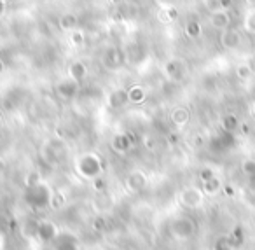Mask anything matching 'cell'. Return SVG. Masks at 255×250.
Returning a JSON list of instances; mask_svg holds the SVG:
<instances>
[{
  "label": "cell",
  "instance_id": "obj_10",
  "mask_svg": "<svg viewBox=\"0 0 255 250\" xmlns=\"http://www.w3.org/2000/svg\"><path fill=\"white\" fill-rule=\"evenodd\" d=\"M133 144H135V138H133L131 133H117L114 135L112 142H110V147L117 154H126L133 147Z\"/></svg>",
  "mask_w": 255,
  "mask_h": 250
},
{
  "label": "cell",
  "instance_id": "obj_32",
  "mask_svg": "<svg viewBox=\"0 0 255 250\" xmlns=\"http://www.w3.org/2000/svg\"><path fill=\"white\" fill-rule=\"evenodd\" d=\"M91 186L95 191H98V193H103V191H107V180L103 179L102 175L96 177L95 180H91Z\"/></svg>",
  "mask_w": 255,
  "mask_h": 250
},
{
  "label": "cell",
  "instance_id": "obj_4",
  "mask_svg": "<svg viewBox=\"0 0 255 250\" xmlns=\"http://www.w3.org/2000/svg\"><path fill=\"white\" fill-rule=\"evenodd\" d=\"M178 203L187 210H198L205 203V193L196 186H189L178 193Z\"/></svg>",
  "mask_w": 255,
  "mask_h": 250
},
{
  "label": "cell",
  "instance_id": "obj_30",
  "mask_svg": "<svg viewBox=\"0 0 255 250\" xmlns=\"http://www.w3.org/2000/svg\"><path fill=\"white\" fill-rule=\"evenodd\" d=\"M234 247L231 245V240L229 236H220V238H217L215 245H213V250H233Z\"/></svg>",
  "mask_w": 255,
  "mask_h": 250
},
{
  "label": "cell",
  "instance_id": "obj_17",
  "mask_svg": "<svg viewBox=\"0 0 255 250\" xmlns=\"http://www.w3.org/2000/svg\"><path fill=\"white\" fill-rule=\"evenodd\" d=\"M121 63H123V56H121V53L116 47H110V49L105 51V54H103V65L107 68L114 70V68L121 67Z\"/></svg>",
  "mask_w": 255,
  "mask_h": 250
},
{
  "label": "cell",
  "instance_id": "obj_20",
  "mask_svg": "<svg viewBox=\"0 0 255 250\" xmlns=\"http://www.w3.org/2000/svg\"><path fill=\"white\" fill-rule=\"evenodd\" d=\"M79 26V18L74 12H65L60 18V28L65 30V32H72Z\"/></svg>",
  "mask_w": 255,
  "mask_h": 250
},
{
  "label": "cell",
  "instance_id": "obj_15",
  "mask_svg": "<svg viewBox=\"0 0 255 250\" xmlns=\"http://www.w3.org/2000/svg\"><path fill=\"white\" fill-rule=\"evenodd\" d=\"M201 189H203V193H205V196L212 198V196H217V194L222 193L224 184H222V180L215 175L213 179L206 180V182H201Z\"/></svg>",
  "mask_w": 255,
  "mask_h": 250
},
{
  "label": "cell",
  "instance_id": "obj_38",
  "mask_svg": "<svg viewBox=\"0 0 255 250\" xmlns=\"http://www.w3.org/2000/svg\"><path fill=\"white\" fill-rule=\"evenodd\" d=\"M4 173H5V161L2 158H0V177L4 175Z\"/></svg>",
  "mask_w": 255,
  "mask_h": 250
},
{
  "label": "cell",
  "instance_id": "obj_24",
  "mask_svg": "<svg viewBox=\"0 0 255 250\" xmlns=\"http://www.w3.org/2000/svg\"><path fill=\"white\" fill-rule=\"evenodd\" d=\"M252 75H254V68H252V65L240 63L236 67V77L240 79V81H248Z\"/></svg>",
  "mask_w": 255,
  "mask_h": 250
},
{
  "label": "cell",
  "instance_id": "obj_2",
  "mask_svg": "<svg viewBox=\"0 0 255 250\" xmlns=\"http://www.w3.org/2000/svg\"><path fill=\"white\" fill-rule=\"evenodd\" d=\"M51 187L46 182H40L33 187H26L25 191V201L28 203V207H32L33 210H44L46 207L51 205V198H53Z\"/></svg>",
  "mask_w": 255,
  "mask_h": 250
},
{
  "label": "cell",
  "instance_id": "obj_39",
  "mask_svg": "<svg viewBox=\"0 0 255 250\" xmlns=\"http://www.w3.org/2000/svg\"><path fill=\"white\" fill-rule=\"evenodd\" d=\"M5 5H7V4H4V2H0V16L4 14V11H5Z\"/></svg>",
  "mask_w": 255,
  "mask_h": 250
},
{
  "label": "cell",
  "instance_id": "obj_23",
  "mask_svg": "<svg viewBox=\"0 0 255 250\" xmlns=\"http://www.w3.org/2000/svg\"><path fill=\"white\" fill-rule=\"evenodd\" d=\"M37 224H39V221H32V219H28L26 222H23L21 233L26 236V238H37Z\"/></svg>",
  "mask_w": 255,
  "mask_h": 250
},
{
  "label": "cell",
  "instance_id": "obj_26",
  "mask_svg": "<svg viewBox=\"0 0 255 250\" xmlns=\"http://www.w3.org/2000/svg\"><path fill=\"white\" fill-rule=\"evenodd\" d=\"M243 28L248 33H255V9H250L243 19Z\"/></svg>",
  "mask_w": 255,
  "mask_h": 250
},
{
  "label": "cell",
  "instance_id": "obj_43",
  "mask_svg": "<svg viewBox=\"0 0 255 250\" xmlns=\"http://www.w3.org/2000/svg\"><path fill=\"white\" fill-rule=\"evenodd\" d=\"M0 2H4V4H7V2H11V0H0Z\"/></svg>",
  "mask_w": 255,
  "mask_h": 250
},
{
  "label": "cell",
  "instance_id": "obj_34",
  "mask_svg": "<svg viewBox=\"0 0 255 250\" xmlns=\"http://www.w3.org/2000/svg\"><path fill=\"white\" fill-rule=\"evenodd\" d=\"M205 5L208 7L210 12L217 11V9H222V5H220V0H205Z\"/></svg>",
  "mask_w": 255,
  "mask_h": 250
},
{
  "label": "cell",
  "instance_id": "obj_22",
  "mask_svg": "<svg viewBox=\"0 0 255 250\" xmlns=\"http://www.w3.org/2000/svg\"><path fill=\"white\" fill-rule=\"evenodd\" d=\"M178 18V11L173 7V5H166L159 11V19L163 23H171Z\"/></svg>",
  "mask_w": 255,
  "mask_h": 250
},
{
  "label": "cell",
  "instance_id": "obj_37",
  "mask_svg": "<svg viewBox=\"0 0 255 250\" xmlns=\"http://www.w3.org/2000/svg\"><path fill=\"white\" fill-rule=\"evenodd\" d=\"M222 191L227 194V196H234V189H233L231 186H224V189H222Z\"/></svg>",
  "mask_w": 255,
  "mask_h": 250
},
{
  "label": "cell",
  "instance_id": "obj_7",
  "mask_svg": "<svg viewBox=\"0 0 255 250\" xmlns=\"http://www.w3.org/2000/svg\"><path fill=\"white\" fill-rule=\"evenodd\" d=\"M220 46L224 47V49L227 51H236L241 47V44H243V33H241V30H236V28H226L220 32Z\"/></svg>",
  "mask_w": 255,
  "mask_h": 250
},
{
  "label": "cell",
  "instance_id": "obj_31",
  "mask_svg": "<svg viewBox=\"0 0 255 250\" xmlns=\"http://www.w3.org/2000/svg\"><path fill=\"white\" fill-rule=\"evenodd\" d=\"M198 177H199V180H201V182H206V180H210V179H213V177H215V170L210 168V166H205V168L199 170Z\"/></svg>",
  "mask_w": 255,
  "mask_h": 250
},
{
  "label": "cell",
  "instance_id": "obj_27",
  "mask_svg": "<svg viewBox=\"0 0 255 250\" xmlns=\"http://www.w3.org/2000/svg\"><path fill=\"white\" fill-rule=\"evenodd\" d=\"M229 240H231V245L236 249V247H240L241 243L245 242V235H243V229L240 228V226H236V228L233 229V233L229 235Z\"/></svg>",
  "mask_w": 255,
  "mask_h": 250
},
{
  "label": "cell",
  "instance_id": "obj_40",
  "mask_svg": "<svg viewBox=\"0 0 255 250\" xmlns=\"http://www.w3.org/2000/svg\"><path fill=\"white\" fill-rule=\"evenodd\" d=\"M4 70H5V65L2 61V58H0V74H4Z\"/></svg>",
  "mask_w": 255,
  "mask_h": 250
},
{
  "label": "cell",
  "instance_id": "obj_14",
  "mask_svg": "<svg viewBox=\"0 0 255 250\" xmlns=\"http://www.w3.org/2000/svg\"><path fill=\"white\" fill-rule=\"evenodd\" d=\"M170 121L173 123V126L184 128V126H187L189 121H191V112H189V109H185V107H175L170 114Z\"/></svg>",
  "mask_w": 255,
  "mask_h": 250
},
{
  "label": "cell",
  "instance_id": "obj_5",
  "mask_svg": "<svg viewBox=\"0 0 255 250\" xmlns=\"http://www.w3.org/2000/svg\"><path fill=\"white\" fill-rule=\"evenodd\" d=\"M54 89H56V95L60 96L61 100H74L75 96L79 95V91H81V82L72 79L70 75H67V77L58 81Z\"/></svg>",
  "mask_w": 255,
  "mask_h": 250
},
{
  "label": "cell",
  "instance_id": "obj_21",
  "mask_svg": "<svg viewBox=\"0 0 255 250\" xmlns=\"http://www.w3.org/2000/svg\"><path fill=\"white\" fill-rule=\"evenodd\" d=\"M185 35L189 37V39L196 40L199 39V37L203 35V26L201 23L198 21V19H191V21L185 25Z\"/></svg>",
  "mask_w": 255,
  "mask_h": 250
},
{
  "label": "cell",
  "instance_id": "obj_18",
  "mask_svg": "<svg viewBox=\"0 0 255 250\" xmlns=\"http://www.w3.org/2000/svg\"><path fill=\"white\" fill-rule=\"evenodd\" d=\"M128 98H129V103H135V105H140L147 100V91L143 86L133 84L131 88H128Z\"/></svg>",
  "mask_w": 255,
  "mask_h": 250
},
{
  "label": "cell",
  "instance_id": "obj_19",
  "mask_svg": "<svg viewBox=\"0 0 255 250\" xmlns=\"http://www.w3.org/2000/svg\"><path fill=\"white\" fill-rule=\"evenodd\" d=\"M240 126H241L240 119H238L234 114H226V116L220 119V128H222L224 133H231V135H233L234 131L240 130Z\"/></svg>",
  "mask_w": 255,
  "mask_h": 250
},
{
  "label": "cell",
  "instance_id": "obj_11",
  "mask_svg": "<svg viewBox=\"0 0 255 250\" xmlns=\"http://www.w3.org/2000/svg\"><path fill=\"white\" fill-rule=\"evenodd\" d=\"M51 245H53V250H81L77 236L70 235V233H61V231Z\"/></svg>",
  "mask_w": 255,
  "mask_h": 250
},
{
  "label": "cell",
  "instance_id": "obj_35",
  "mask_svg": "<svg viewBox=\"0 0 255 250\" xmlns=\"http://www.w3.org/2000/svg\"><path fill=\"white\" fill-rule=\"evenodd\" d=\"M145 147L149 149V151H152L154 147H156V140H154V138H150V137H145Z\"/></svg>",
  "mask_w": 255,
  "mask_h": 250
},
{
  "label": "cell",
  "instance_id": "obj_8",
  "mask_svg": "<svg viewBox=\"0 0 255 250\" xmlns=\"http://www.w3.org/2000/svg\"><path fill=\"white\" fill-rule=\"evenodd\" d=\"M58 235H60V228H58L53 221L40 219L39 224H37V240H39V242L53 243Z\"/></svg>",
  "mask_w": 255,
  "mask_h": 250
},
{
  "label": "cell",
  "instance_id": "obj_25",
  "mask_svg": "<svg viewBox=\"0 0 255 250\" xmlns=\"http://www.w3.org/2000/svg\"><path fill=\"white\" fill-rule=\"evenodd\" d=\"M84 39H86V35L82 30L75 28V30H72V32H68V40H70V44L74 47L82 46V44H84Z\"/></svg>",
  "mask_w": 255,
  "mask_h": 250
},
{
  "label": "cell",
  "instance_id": "obj_29",
  "mask_svg": "<svg viewBox=\"0 0 255 250\" xmlns=\"http://www.w3.org/2000/svg\"><path fill=\"white\" fill-rule=\"evenodd\" d=\"M241 172L245 173L247 177H252L254 179L255 177V159H245L243 163H241Z\"/></svg>",
  "mask_w": 255,
  "mask_h": 250
},
{
  "label": "cell",
  "instance_id": "obj_33",
  "mask_svg": "<svg viewBox=\"0 0 255 250\" xmlns=\"http://www.w3.org/2000/svg\"><path fill=\"white\" fill-rule=\"evenodd\" d=\"M65 205V198H63V194H60V193H53V198H51V205L49 207H53V208H61Z\"/></svg>",
  "mask_w": 255,
  "mask_h": 250
},
{
  "label": "cell",
  "instance_id": "obj_42",
  "mask_svg": "<svg viewBox=\"0 0 255 250\" xmlns=\"http://www.w3.org/2000/svg\"><path fill=\"white\" fill-rule=\"evenodd\" d=\"M248 4H255V0H247Z\"/></svg>",
  "mask_w": 255,
  "mask_h": 250
},
{
  "label": "cell",
  "instance_id": "obj_13",
  "mask_svg": "<svg viewBox=\"0 0 255 250\" xmlns=\"http://www.w3.org/2000/svg\"><path fill=\"white\" fill-rule=\"evenodd\" d=\"M128 102H129V98H128V89L126 88L114 89V91H110V95L107 96V105H109L110 109H114V110L123 109Z\"/></svg>",
  "mask_w": 255,
  "mask_h": 250
},
{
  "label": "cell",
  "instance_id": "obj_41",
  "mask_svg": "<svg viewBox=\"0 0 255 250\" xmlns=\"http://www.w3.org/2000/svg\"><path fill=\"white\" fill-rule=\"evenodd\" d=\"M4 128V117H2V114H0V130Z\"/></svg>",
  "mask_w": 255,
  "mask_h": 250
},
{
  "label": "cell",
  "instance_id": "obj_9",
  "mask_svg": "<svg viewBox=\"0 0 255 250\" xmlns=\"http://www.w3.org/2000/svg\"><path fill=\"white\" fill-rule=\"evenodd\" d=\"M164 74L170 81H182L185 75V63L178 58H171L164 63Z\"/></svg>",
  "mask_w": 255,
  "mask_h": 250
},
{
  "label": "cell",
  "instance_id": "obj_12",
  "mask_svg": "<svg viewBox=\"0 0 255 250\" xmlns=\"http://www.w3.org/2000/svg\"><path fill=\"white\" fill-rule=\"evenodd\" d=\"M210 25L215 30H226L231 26V14L227 9H217V11L210 12Z\"/></svg>",
  "mask_w": 255,
  "mask_h": 250
},
{
  "label": "cell",
  "instance_id": "obj_16",
  "mask_svg": "<svg viewBox=\"0 0 255 250\" xmlns=\"http://www.w3.org/2000/svg\"><path fill=\"white\" fill-rule=\"evenodd\" d=\"M68 75H70L72 79H75V81L82 82L86 79V75H88V67H86V63L81 60L72 61V63L68 65Z\"/></svg>",
  "mask_w": 255,
  "mask_h": 250
},
{
  "label": "cell",
  "instance_id": "obj_28",
  "mask_svg": "<svg viewBox=\"0 0 255 250\" xmlns=\"http://www.w3.org/2000/svg\"><path fill=\"white\" fill-rule=\"evenodd\" d=\"M40 182H42V175H40L39 170H32V172L25 177V186L26 187H33V186H37V184H40Z\"/></svg>",
  "mask_w": 255,
  "mask_h": 250
},
{
  "label": "cell",
  "instance_id": "obj_3",
  "mask_svg": "<svg viewBox=\"0 0 255 250\" xmlns=\"http://www.w3.org/2000/svg\"><path fill=\"white\" fill-rule=\"evenodd\" d=\"M196 229H198L196 222L187 215H178L170 222V235L175 240H180V242H187V240L194 238Z\"/></svg>",
  "mask_w": 255,
  "mask_h": 250
},
{
  "label": "cell",
  "instance_id": "obj_1",
  "mask_svg": "<svg viewBox=\"0 0 255 250\" xmlns=\"http://www.w3.org/2000/svg\"><path fill=\"white\" fill-rule=\"evenodd\" d=\"M75 172L86 180H95L103 173V161L96 152H84L75 159Z\"/></svg>",
  "mask_w": 255,
  "mask_h": 250
},
{
  "label": "cell",
  "instance_id": "obj_44",
  "mask_svg": "<svg viewBox=\"0 0 255 250\" xmlns=\"http://www.w3.org/2000/svg\"><path fill=\"white\" fill-rule=\"evenodd\" d=\"M254 67H255V56H254Z\"/></svg>",
  "mask_w": 255,
  "mask_h": 250
},
{
  "label": "cell",
  "instance_id": "obj_6",
  "mask_svg": "<svg viewBox=\"0 0 255 250\" xmlns=\"http://www.w3.org/2000/svg\"><path fill=\"white\" fill-rule=\"evenodd\" d=\"M147 184H149V177H147V173L142 172V170H133V172H129L126 180H124V186H126L128 193H131V194L142 193L147 187Z\"/></svg>",
  "mask_w": 255,
  "mask_h": 250
},
{
  "label": "cell",
  "instance_id": "obj_36",
  "mask_svg": "<svg viewBox=\"0 0 255 250\" xmlns=\"http://www.w3.org/2000/svg\"><path fill=\"white\" fill-rule=\"evenodd\" d=\"M103 224H105V222H103V219H102V217H98L95 222H93V228H95V229H96V228L102 229V228H103Z\"/></svg>",
  "mask_w": 255,
  "mask_h": 250
}]
</instances>
